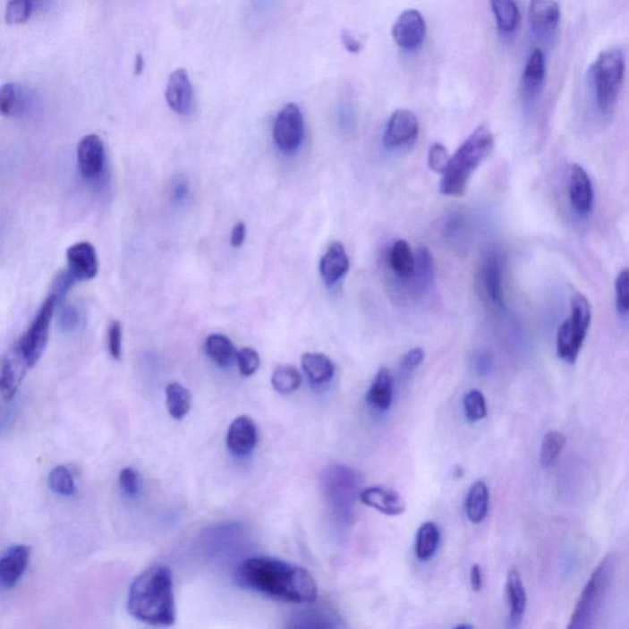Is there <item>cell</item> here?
<instances>
[{
	"label": "cell",
	"instance_id": "45",
	"mask_svg": "<svg viewBox=\"0 0 629 629\" xmlns=\"http://www.w3.org/2000/svg\"><path fill=\"white\" fill-rule=\"evenodd\" d=\"M341 38L344 47L347 48V51L351 52V54H359V52L363 51V44H361L351 31H348V30H344V31H342Z\"/></svg>",
	"mask_w": 629,
	"mask_h": 629
},
{
	"label": "cell",
	"instance_id": "37",
	"mask_svg": "<svg viewBox=\"0 0 629 629\" xmlns=\"http://www.w3.org/2000/svg\"><path fill=\"white\" fill-rule=\"evenodd\" d=\"M434 259L427 247H421L416 257L417 283L421 286H429L434 282Z\"/></svg>",
	"mask_w": 629,
	"mask_h": 629
},
{
	"label": "cell",
	"instance_id": "43",
	"mask_svg": "<svg viewBox=\"0 0 629 629\" xmlns=\"http://www.w3.org/2000/svg\"><path fill=\"white\" fill-rule=\"evenodd\" d=\"M120 486L128 496H136L140 492V476L132 467H124L120 472Z\"/></svg>",
	"mask_w": 629,
	"mask_h": 629
},
{
	"label": "cell",
	"instance_id": "36",
	"mask_svg": "<svg viewBox=\"0 0 629 629\" xmlns=\"http://www.w3.org/2000/svg\"><path fill=\"white\" fill-rule=\"evenodd\" d=\"M48 487L58 496H72L75 492L73 474L65 466H57L48 474Z\"/></svg>",
	"mask_w": 629,
	"mask_h": 629
},
{
	"label": "cell",
	"instance_id": "12",
	"mask_svg": "<svg viewBox=\"0 0 629 629\" xmlns=\"http://www.w3.org/2000/svg\"><path fill=\"white\" fill-rule=\"evenodd\" d=\"M77 159L79 170L88 180L98 179L104 171L105 146L97 134H88L78 144Z\"/></svg>",
	"mask_w": 629,
	"mask_h": 629
},
{
	"label": "cell",
	"instance_id": "14",
	"mask_svg": "<svg viewBox=\"0 0 629 629\" xmlns=\"http://www.w3.org/2000/svg\"><path fill=\"white\" fill-rule=\"evenodd\" d=\"M31 558V548L14 545L6 549L0 558V582L3 588L13 589L18 585L28 569Z\"/></svg>",
	"mask_w": 629,
	"mask_h": 629
},
{
	"label": "cell",
	"instance_id": "32",
	"mask_svg": "<svg viewBox=\"0 0 629 629\" xmlns=\"http://www.w3.org/2000/svg\"><path fill=\"white\" fill-rule=\"evenodd\" d=\"M271 383L276 393L293 394L301 387L302 375L293 365H279L273 371Z\"/></svg>",
	"mask_w": 629,
	"mask_h": 629
},
{
	"label": "cell",
	"instance_id": "6",
	"mask_svg": "<svg viewBox=\"0 0 629 629\" xmlns=\"http://www.w3.org/2000/svg\"><path fill=\"white\" fill-rule=\"evenodd\" d=\"M591 319V302L582 293H575L571 299V312L557 332V355L565 363L574 364L578 361Z\"/></svg>",
	"mask_w": 629,
	"mask_h": 629
},
{
	"label": "cell",
	"instance_id": "15",
	"mask_svg": "<svg viewBox=\"0 0 629 629\" xmlns=\"http://www.w3.org/2000/svg\"><path fill=\"white\" fill-rule=\"evenodd\" d=\"M68 272L75 281H90L98 271V261L94 246L78 242L67 250Z\"/></svg>",
	"mask_w": 629,
	"mask_h": 629
},
{
	"label": "cell",
	"instance_id": "39",
	"mask_svg": "<svg viewBox=\"0 0 629 629\" xmlns=\"http://www.w3.org/2000/svg\"><path fill=\"white\" fill-rule=\"evenodd\" d=\"M236 364L242 377H252L259 370L261 359L255 349L246 347L237 352Z\"/></svg>",
	"mask_w": 629,
	"mask_h": 629
},
{
	"label": "cell",
	"instance_id": "29",
	"mask_svg": "<svg viewBox=\"0 0 629 629\" xmlns=\"http://www.w3.org/2000/svg\"><path fill=\"white\" fill-rule=\"evenodd\" d=\"M390 265L393 271L401 278L408 279L416 273V256L412 252L406 240H397L391 250Z\"/></svg>",
	"mask_w": 629,
	"mask_h": 629
},
{
	"label": "cell",
	"instance_id": "42",
	"mask_svg": "<svg viewBox=\"0 0 629 629\" xmlns=\"http://www.w3.org/2000/svg\"><path fill=\"white\" fill-rule=\"evenodd\" d=\"M108 351L112 358L120 361L122 357V326L117 319L111 321L108 327Z\"/></svg>",
	"mask_w": 629,
	"mask_h": 629
},
{
	"label": "cell",
	"instance_id": "25",
	"mask_svg": "<svg viewBox=\"0 0 629 629\" xmlns=\"http://www.w3.org/2000/svg\"><path fill=\"white\" fill-rule=\"evenodd\" d=\"M302 367L312 384H326L334 378L335 365L327 355L305 353L302 357Z\"/></svg>",
	"mask_w": 629,
	"mask_h": 629
},
{
	"label": "cell",
	"instance_id": "13",
	"mask_svg": "<svg viewBox=\"0 0 629 629\" xmlns=\"http://www.w3.org/2000/svg\"><path fill=\"white\" fill-rule=\"evenodd\" d=\"M420 123L416 115L412 111L396 110L391 115L385 130L384 144L387 148H396L411 143L416 140Z\"/></svg>",
	"mask_w": 629,
	"mask_h": 629
},
{
	"label": "cell",
	"instance_id": "47",
	"mask_svg": "<svg viewBox=\"0 0 629 629\" xmlns=\"http://www.w3.org/2000/svg\"><path fill=\"white\" fill-rule=\"evenodd\" d=\"M246 226L242 222L237 223L233 228L232 236H230V243L233 247H240L245 242Z\"/></svg>",
	"mask_w": 629,
	"mask_h": 629
},
{
	"label": "cell",
	"instance_id": "16",
	"mask_svg": "<svg viewBox=\"0 0 629 629\" xmlns=\"http://www.w3.org/2000/svg\"><path fill=\"white\" fill-rule=\"evenodd\" d=\"M359 499L364 506L378 510L384 515L397 516L406 512V502L401 494L385 487H368L359 492Z\"/></svg>",
	"mask_w": 629,
	"mask_h": 629
},
{
	"label": "cell",
	"instance_id": "23",
	"mask_svg": "<svg viewBox=\"0 0 629 629\" xmlns=\"http://www.w3.org/2000/svg\"><path fill=\"white\" fill-rule=\"evenodd\" d=\"M480 279H482L484 292L490 301L499 308H504L503 273L498 256H489L480 269Z\"/></svg>",
	"mask_w": 629,
	"mask_h": 629
},
{
	"label": "cell",
	"instance_id": "28",
	"mask_svg": "<svg viewBox=\"0 0 629 629\" xmlns=\"http://www.w3.org/2000/svg\"><path fill=\"white\" fill-rule=\"evenodd\" d=\"M500 34L510 36L518 29L520 12L516 0H490Z\"/></svg>",
	"mask_w": 629,
	"mask_h": 629
},
{
	"label": "cell",
	"instance_id": "1",
	"mask_svg": "<svg viewBox=\"0 0 629 629\" xmlns=\"http://www.w3.org/2000/svg\"><path fill=\"white\" fill-rule=\"evenodd\" d=\"M236 581L250 591L292 604H310L318 599V584L308 569L272 557L245 559L237 568Z\"/></svg>",
	"mask_w": 629,
	"mask_h": 629
},
{
	"label": "cell",
	"instance_id": "9",
	"mask_svg": "<svg viewBox=\"0 0 629 629\" xmlns=\"http://www.w3.org/2000/svg\"><path fill=\"white\" fill-rule=\"evenodd\" d=\"M427 26L418 10L408 9L395 22L393 38L398 47L412 51L420 48L426 38Z\"/></svg>",
	"mask_w": 629,
	"mask_h": 629
},
{
	"label": "cell",
	"instance_id": "26",
	"mask_svg": "<svg viewBox=\"0 0 629 629\" xmlns=\"http://www.w3.org/2000/svg\"><path fill=\"white\" fill-rule=\"evenodd\" d=\"M204 349L210 361L220 368L232 367L236 361L237 351L233 342L225 336L214 334L208 336L204 344Z\"/></svg>",
	"mask_w": 629,
	"mask_h": 629
},
{
	"label": "cell",
	"instance_id": "5",
	"mask_svg": "<svg viewBox=\"0 0 629 629\" xmlns=\"http://www.w3.org/2000/svg\"><path fill=\"white\" fill-rule=\"evenodd\" d=\"M625 73V59L620 49L601 52L589 68V84L599 110L608 112L620 97Z\"/></svg>",
	"mask_w": 629,
	"mask_h": 629
},
{
	"label": "cell",
	"instance_id": "34",
	"mask_svg": "<svg viewBox=\"0 0 629 629\" xmlns=\"http://www.w3.org/2000/svg\"><path fill=\"white\" fill-rule=\"evenodd\" d=\"M566 443L565 437L558 430H549L541 443L540 449V463L542 467L548 469L551 467L555 461L561 455Z\"/></svg>",
	"mask_w": 629,
	"mask_h": 629
},
{
	"label": "cell",
	"instance_id": "24",
	"mask_svg": "<svg viewBox=\"0 0 629 629\" xmlns=\"http://www.w3.org/2000/svg\"><path fill=\"white\" fill-rule=\"evenodd\" d=\"M367 398L377 410L387 411L390 408L394 398V377L387 368H381L375 375Z\"/></svg>",
	"mask_w": 629,
	"mask_h": 629
},
{
	"label": "cell",
	"instance_id": "22",
	"mask_svg": "<svg viewBox=\"0 0 629 629\" xmlns=\"http://www.w3.org/2000/svg\"><path fill=\"white\" fill-rule=\"evenodd\" d=\"M546 78V57L541 49H533L523 69L522 89L526 98L538 97Z\"/></svg>",
	"mask_w": 629,
	"mask_h": 629
},
{
	"label": "cell",
	"instance_id": "35",
	"mask_svg": "<svg viewBox=\"0 0 629 629\" xmlns=\"http://www.w3.org/2000/svg\"><path fill=\"white\" fill-rule=\"evenodd\" d=\"M42 2L44 0H9L5 8L6 24H24L31 18Z\"/></svg>",
	"mask_w": 629,
	"mask_h": 629
},
{
	"label": "cell",
	"instance_id": "30",
	"mask_svg": "<svg viewBox=\"0 0 629 629\" xmlns=\"http://www.w3.org/2000/svg\"><path fill=\"white\" fill-rule=\"evenodd\" d=\"M192 406V395L189 388L179 383H171L166 387V407L170 416L183 421L190 413Z\"/></svg>",
	"mask_w": 629,
	"mask_h": 629
},
{
	"label": "cell",
	"instance_id": "33",
	"mask_svg": "<svg viewBox=\"0 0 629 629\" xmlns=\"http://www.w3.org/2000/svg\"><path fill=\"white\" fill-rule=\"evenodd\" d=\"M24 92L19 85L8 82L0 90V112L4 117L19 116L24 108Z\"/></svg>",
	"mask_w": 629,
	"mask_h": 629
},
{
	"label": "cell",
	"instance_id": "11",
	"mask_svg": "<svg viewBox=\"0 0 629 629\" xmlns=\"http://www.w3.org/2000/svg\"><path fill=\"white\" fill-rule=\"evenodd\" d=\"M529 20L535 36L542 39L552 38L561 21V8L556 0H531Z\"/></svg>",
	"mask_w": 629,
	"mask_h": 629
},
{
	"label": "cell",
	"instance_id": "48",
	"mask_svg": "<svg viewBox=\"0 0 629 629\" xmlns=\"http://www.w3.org/2000/svg\"><path fill=\"white\" fill-rule=\"evenodd\" d=\"M471 586H472L473 591H480L482 589V572H480V566L479 565H473L471 568Z\"/></svg>",
	"mask_w": 629,
	"mask_h": 629
},
{
	"label": "cell",
	"instance_id": "10",
	"mask_svg": "<svg viewBox=\"0 0 629 629\" xmlns=\"http://www.w3.org/2000/svg\"><path fill=\"white\" fill-rule=\"evenodd\" d=\"M165 98L174 114L186 116L192 112L194 105L193 85L186 69L179 68L170 74L166 90H165Z\"/></svg>",
	"mask_w": 629,
	"mask_h": 629
},
{
	"label": "cell",
	"instance_id": "44",
	"mask_svg": "<svg viewBox=\"0 0 629 629\" xmlns=\"http://www.w3.org/2000/svg\"><path fill=\"white\" fill-rule=\"evenodd\" d=\"M424 359V351L421 348H414L408 352L402 359V369L404 371L414 370L417 367H420L421 361Z\"/></svg>",
	"mask_w": 629,
	"mask_h": 629
},
{
	"label": "cell",
	"instance_id": "4",
	"mask_svg": "<svg viewBox=\"0 0 629 629\" xmlns=\"http://www.w3.org/2000/svg\"><path fill=\"white\" fill-rule=\"evenodd\" d=\"M616 568V557L606 556L600 565L596 566L582 589V595L576 602L574 611L569 621L568 629H589L594 627L596 621L608 598Z\"/></svg>",
	"mask_w": 629,
	"mask_h": 629
},
{
	"label": "cell",
	"instance_id": "31",
	"mask_svg": "<svg viewBox=\"0 0 629 629\" xmlns=\"http://www.w3.org/2000/svg\"><path fill=\"white\" fill-rule=\"evenodd\" d=\"M440 532L434 523H421L416 539V556L421 561H428L436 555L439 546Z\"/></svg>",
	"mask_w": 629,
	"mask_h": 629
},
{
	"label": "cell",
	"instance_id": "27",
	"mask_svg": "<svg viewBox=\"0 0 629 629\" xmlns=\"http://www.w3.org/2000/svg\"><path fill=\"white\" fill-rule=\"evenodd\" d=\"M465 509L471 523H482L489 514V489L483 480L474 482L467 494Z\"/></svg>",
	"mask_w": 629,
	"mask_h": 629
},
{
	"label": "cell",
	"instance_id": "18",
	"mask_svg": "<svg viewBox=\"0 0 629 629\" xmlns=\"http://www.w3.org/2000/svg\"><path fill=\"white\" fill-rule=\"evenodd\" d=\"M257 441H259V429L251 418L240 416L230 424L226 446L234 455H249L255 449Z\"/></svg>",
	"mask_w": 629,
	"mask_h": 629
},
{
	"label": "cell",
	"instance_id": "50",
	"mask_svg": "<svg viewBox=\"0 0 629 629\" xmlns=\"http://www.w3.org/2000/svg\"><path fill=\"white\" fill-rule=\"evenodd\" d=\"M144 69V59L141 57V55H138L136 57V64H134V72H136V74H140L141 72H143Z\"/></svg>",
	"mask_w": 629,
	"mask_h": 629
},
{
	"label": "cell",
	"instance_id": "38",
	"mask_svg": "<svg viewBox=\"0 0 629 629\" xmlns=\"http://www.w3.org/2000/svg\"><path fill=\"white\" fill-rule=\"evenodd\" d=\"M466 417L471 421H480L487 416L486 398L480 390H471L463 398Z\"/></svg>",
	"mask_w": 629,
	"mask_h": 629
},
{
	"label": "cell",
	"instance_id": "41",
	"mask_svg": "<svg viewBox=\"0 0 629 629\" xmlns=\"http://www.w3.org/2000/svg\"><path fill=\"white\" fill-rule=\"evenodd\" d=\"M449 161L450 157L446 147L438 143L430 147L429 154H428V163H429L431 170L444 174L447 165H449Z\"/></svg>",
	"mask_w": 629,
	"mask_h": 629
},
{
	"label": "cell",
	"instance_id": "20",
	"mask_svg": "<svg viewBox=\"0 0 629 629\" xmlns=\"http://www.w3.org/2000/svg\"><path fill=\"white\" fill-rule=\"evenodd\" d=\"M506 589L509 605V625L512 628H516L522 624L523 615H525L528 595H526L522 575L515 569L509 572Z\"/></svg>",
	"mask_w": 629,
	"mask_h": 629
},
{
	"label": "cell",
	"instance_id": "17",
	"mask_svg": "<svg viewBox=\"0 0 629 629\" xmlns=\"http://www.w3.org/2000/svg\"><path fill=\"white\" fill-rule=\"evenodd\" d=\"M569 199L573 208L581 216H588L594 207V187L588 173L581 165H573L569 174Z\"/></svg>",
	"mask_w": 629,
	"mask_h": 629
},
{
	"label": "cell",
	"instance_id": "7",
	"mask_svg": "<svg viewBox=\"0 0 629 629\" xmlns=\"http://www.w3.org/2000/svg\"><path fill=\"white\" fill-rule=\"evenodd\" d=\"M58 302L57 296L49 295L26 334L20 339L16 349L29 368L35 367L44 354L48 342L49 325H51L52 316L55 314V305Z\"/></svg>",
	"mask_w": 629,
	"mask_h": 629
},
{
	"label": "cell",
	"instance_id": "49",
	"mask_svg": "<svg viewBox=\"0 0 629 629\" xmlns=\"http://www.w3.org/2000/svg\"><path fill=\"white\" fill-rule=\"evenodd\" d=\"M490 364H492V361H490L487 354L480 355L479 359H477V368H479L480 371L483 370L486 373V371L489 370Z\"/></svg>",
	"mask_w": 629,
	"mask_h": 629
},
{
	"label": "cell",
	"instance_id": "21",
	"mask_svg": "<svg viewBox=\"0 0 629 629\" xmlns=\"http://www.w3.org/2000/svg\"><path fill=\"white\" fill-rule=\"evenodd\" d=\"M349 271V259L344 243L334 242L319 261V272L327 285L344 278Z\"/></svg>",
	"mask_w": 629,
	"mask_h": 629
},
{
	"label": "cell",
	"instance_id": "8",
	"mask_svg": "<svg viewBox=\"0 0 629 629\" xmlns=\"http://www.w3.org/2000/svg\"><path fill=\"white\" fill-rule=\"evenodd\" d=\"M276 147L291 153L301 147L304 138V118L298 105L288 104L279 111L273 127Z\"/></svg>",
	"mask_w": 629,
	"mask_h": 629
},
{
	"label": "cell",
	"instance_id": "3",
	"mask_svg": "<svg viewBox=\"0 0 629 629\" xmlns=\"http://www.w3.org/2000/svg\"><path fill=\"white\" fill-rule=\"evenodd\" d=\"M493 147L492 132L487 124H480L450 157L441 180L440 192L451 197L463 196L471 174L492 153Z\"/></svg>",
	"mask_w": 629,
	"mask_h": 629
},
{
	"label": "cell",
	"instance_id": "19",
	"mask_svg": "<svg viewBox=\"0 0 629 629\" xmlns=\"http://www.w3.org/2000/svg\"><path fill=\"white\" fill-rule=\"evenodd\" d=\"M28 369H30L29 365L16 348L13 353L3 357L2 369H0V393H2L3 401L14 400Z\"/></svg>",
	"mask_w": 629,
	"mask_h": 629
},
{
	"label": "cell",
	"instance_id": "46",
	"mask_svg": "<svg viewBox=\"0 0 629 629\" xmlns=\"http://www.w3.org/2000/svg\"><path fill=\"white\" fill-rule=\"evenodd\" d=\"M78 312L75 309L67 306L61 314V326L64 329H73L78 325Z\"/></svg>",
	"mask_w": 629,
	"mask_h": 629
},
{
	"label": "cell",
	"instance_id": "40",
	"mask_svg": "<svg viewBox=\"0 0 629 629\" xmlns=\"http://www.w3.org/2000/svg\"><path fill=\"white\" fill-rule=\"evenodd\" d=\"M616 306L622 314L629 312V268L618 273L615 283Z\"/></svg>",
	"mask_w": 629,
	"mask_h": 629
},
{
	"label": "cell",
	"instance_id": "2",
	"mask_svg": "<svg viewBox=\"0 0 629 629\" xmlns=\"http://www.w3.org/2000/svg\"><path fill=\"white\" fill-rule=\"evenodd\" d=\"M127 610L137 621L154 627L174 624L176 605L169 566H151L134 579L128 591Z\"/></svg>",
	"mask_w": 629,
	"mask_h": 629
}]
</instances>
